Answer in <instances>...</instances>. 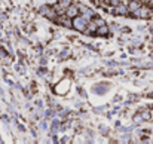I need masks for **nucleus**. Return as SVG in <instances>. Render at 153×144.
I'll return each mask as SVG.
<instances>
[{
  "instance_id": "obj_1",
  "label": "nucleus",
  "mask_w": 153,
  "mask_h": 144,
  "mask_svg": "<svg viewBox=\"0 0 153 144\" xmlns=\"http://www.w3.org/2000/svg\"><path fill=\"white\" fill-rule=\"evenodd\" d=\"M86 25H88V21L82 16V15H77L73 18V28L77 30V31H86Z\"/></svg>"
},
{
  "instance_id": "obj_2",
  "label": "nucleus",
  "mask_w": 153,
  "mask_h": 144,
  "mask_svg": "<svg viewBox=\"0 0 153 144\" xmlns=\"http://www.w3.org/2000/svg\"><path fill=\"white\" fill-rule=\"evenodd\" d=\"M53 21H55L58 25H61V27H65V28H73V18L67 16L65 13L58 15V16H56Z\"/></svg>"
},
{
  "instance_id": "obj_3",
  "label": "nucleus",
  "mask_w": 153,
  "mask_h": 144,
  "mask_svg": "<svg viewBox=\"0 0 153 144\" xmlns=\"http://www.w3.org/2000/svg\"><path fill=\"white\" fill-rule=\"evenodd\" d=\"M132 15L138 16V18H150V16H153V9L149 6H140V9L132 12Z\"/></svg>"
},
{
  "instance_id": "obj_4",
  "label": "nucleus",
  "mask_w": 153,
  "mask_h": 144,
  "mask_svg": "<svg viewBox=\"0 0 153 144\" xmlns=\"http://www.w3.org/2000/svg\"><path fill=\"white\" fill-rule=\"evenodd\" d=\"M39 12H40V15H43L45 18H49V19H55L58 16V13L55 12L53 6H42Z\"/></svg>"
},
{
  "instance_id": "obj_5",
  "label": "nucleus",
  "mask_w": 153,
  "mask_h": 144,
  "mask_svg": "<svg viewBox=\"0 0 153 144\" xmlns=\"http://www.w3.org/2000/svg\"><path fill=\"white\" fill-rule=\"evenodd\" d=\"M79 7H80V15L86 19V21H91V19H94V16H95V12L92 10V9H89V7H86V6H82V4H79Z\"/></svg>"
},
{
  "instance_id": "obj_6",
  "label": "nucleus",
  "mask_w": 153,
  "mask_h": 144,
  "mask_svg": "<svg viewBox=\"0 0 153 144\" xmlns=\"http://www.w3.org/2000/svg\"><path fill=\"white\" fill-rule=\"evenodd\" d=\"M65 15L70 16V18H74V16L80 15V7H79V4H73V3H71V4L65 9Z\"/></svg>"
},
{
  "instance_id": "obj_7",
  "label": "nucleus",
  "mask_w": 153,
  "mask_h": 144,
  "mask_svg": "<svg viewBox=\"0 0 153 144\" xmlns=\"http://www.w3.org/2000/svg\"><path fill=\"white\" fill-rule=\"evenodd\" d=\"M113 13L125 16V15H128V13H129V9H128V6H125L123 3H120V4H117V6H114V7H113Z\"/></svg>"
},
{
  "instance_id": "obj_8",
  "label": "nucleus",
  "mask_w": 153,
  "mask_h": 144,
  "mask_svg": "<svg viewBox=\"0 0 153 144\" xmlns=\"http://www.w3.org/2000/svg\"><path fill=\"white\" fill-rule=\"evenodd\" d=\"M97 30H98V25H97V22H95L94 19L88 21V25H86V31H85V33H91V34H95V33H97Z\"/></svg>"
},
{
  "instance_id": "obj_9",
  "label": "nucleus",
  "mask_w": 153,
  "mask_h": 144,
  "mask_svg": "<svg viewBox=\"0 0 153 144\" xmlns=\"http://www.w3.org/2000/svg\"><path fill=\"white\" fill-rule=\"evenodd\" d=\"M140 0H129V3H128V9H129V13H132V12H135L137 9H140Z\"/></svg>"
},
{
  "instance_id": "obj_10",
  "label": "nucleus",
  "mask_w": 153,
  "mask_h": 144,
  "mask_svg": "<svg viewBox=\"0 0 153 144\" xmlns=\"http://www.w3.org/2000/svg\"><path fill=\"white\" fill-rule=\"evenodd\" d=\"M107 34H108V25H107V24L98 27V30H97V33H95V36H107Z\"/></svg>"
},
{
  "instance_id": "obj_11",
  "label": "nucleus",
  "mask_w": 153,
  "mask_h": 144,
  "mask_svg": "<svg viewBox=\"0 0 153 144\" xmlns=\"http://www.w3.org/2000/svg\"><path fill=\"white\" fill-rule=\"evenodd\" d=\"M94 21L97 22V25H98V27H101V25H105V21H104V19H101L100 16H94Z\"/></svg>"
},
{
  "instance_id": "obj_12",
  "label": "nucleus",
  "mask_w": 153,
  "mask_h": 144,
  "mask_svg": "<svg viewBox=\"0 0 153 144\" xmlns=\"http://www.w3.org/2000/svg\"><path fill=\"white\" fill-rule=\"evenodd\" d=\"M120 3H122L120 0H111V1H110V6L114 7V6H117V4H120Z\"/></svg>"
},
{
  "instance_id": "obj_13",
  "label": "nucleus",
  "mask_w": 153,
  "mask_h": 144,
  "mask_svg": "<svg viewBox=\"0 0 153 144\" xmlns=\"http://www.w3.org/2000/svg\"><path fill=\"white\" fill-rule=\"evenodd\" d=\"M141 1H144V4H152L153 0H141Z\"/></svg>"
},
{
  "instance_id": "obj_14",
  "label": "nucleus",
  "mask_w": 153,
  "mask_h": 144,
  "mask_svg": "<svg viewBox=\"0 0 153 144\" xmlns=\"http://www.w3.org/2000/svg\"><path fill=\"white\" fill-rule=\"evenodd\" d=\"M92 1H95V0H92Z\"/></svg>"
},
{
  "instance_id": "obj_15",
  "label": "nucleus",
  "mask_w": 153,
  "mask_h": 144,
  "mask_svg": "<svg viewBox=\"0 0 153 144\" xmlns=\"http://www.w3.org/2000/svg\"><path fill=\"white\" fill-rule=\"evenodd\" d=\"M58 1H59V0H58Z\"/></svg>"
},
{
  "instance_id": "obj_16",
  "label": "nucleus",
  "mask_w": 153,
  "mask_h": 144,
  "mask_svg": "<svg viewBox=\"0 0 153 144\" xmlns=\"http://www.w3.org/2000/svg\"><path fill=\"white\" fill-rule=\"evenodd\" d=\"M128 1H129V0H128Z\"/></svg>"
}]
</instances>
